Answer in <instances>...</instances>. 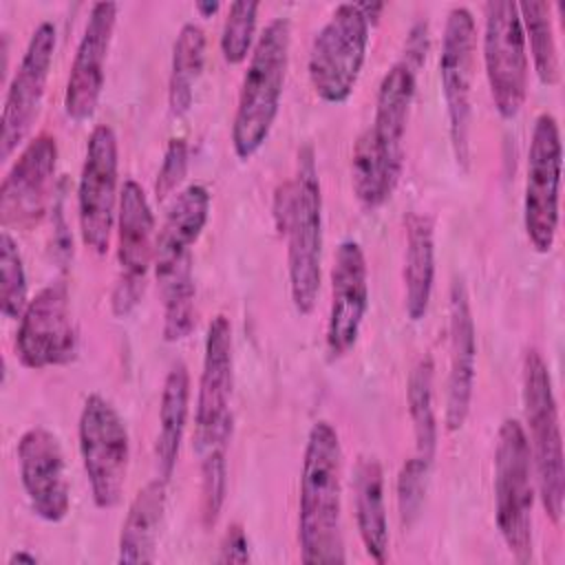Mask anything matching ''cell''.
<instances>
[{
    "label": "cell",
    "instance_id": "6da1fadb",
    "mask_svg": "<svg viewBox=\"0 0 565 565\" xmlns=\"http://www.w3.org/2000/svg\"><path fill=\"white\" fill-rule=\"evenodd\" d=\"M417 88V68L404 57L382 77L371 126L355 139L351 185L362 207H382L404 170V137Z\"/></svg>",
    "mask_w": 565,
    "mask_h": 565
},
{
    "label": "cell",
    "instance_id": "7a4b0ae2",
    "mask_svg": "<svg viewBox=\"0 0 565 565\" xmlns=\"http://www.w3.org/2000/svg\"><path fill=\"white\" fill-rule=\"evenodd\" d=\"M298 545L307 565L344 563L342 534V444L331 422L318 419L309 428L300 492Z\"/></svg>",
    "mask_w": 565,
    "mask_h": 565
},
{
    "label": "cell",
    "instance_id": "3957f363",
    "mask_svg": "<svg viewBox=\"0 0 565 565\" xmlns=\"http://www.w3.org/2000/svg\"><path fill=\"white\" fill-rule=\"evenodd\" d=\"M210 192L201 183L185 185L172 201L154 243V278L163 300V340H185L196 322L194 245L210 216Z\"/></svg>",
    "mask_w": 565,
    "mask_h": 565
},
{
    "label": "cell",
    "instance_id": "277c9868",
    "mask_svg": "<svg viewBox=\"0 0 565 565\" xmlns=\"http://www.w3.org/2000/svg\"><path fill=\"white\" fill-rule=\"evenodd\" d=\"M274 218L287 241V276L294 309L309 316L322 280V190L316 152L298 148L296 172L274 194Z\"/></svg>",
    "mask_w": 565,
    "mask_h": 565
},
{
    "label": "cell",
    "instance_id": "5b68a950",
    "mask_svg": "<svg viewBox=\"0 0 565 565\" xmlns=\"http://www.w3.org/2000/svg\"><path fill=\"white\" fill-rule=\"evenodd\" d=\"M289 18H274L256 38L232 119V148L241 161L252 159L263 148L276 124L289 66Z\"/></svg>",
    "mask_w": 565,
    "mask_h": 565
},
{
    "label": "cell",
    "instance_id": "8992f818",
    "mask_svg": "<svg viewBox=\"0 0 565 565\" xmlns=\"http://www.w3.org/2000/svg\"><path fill=\"white\" fill-rule=\"evenodd\" d=\"M521 393L527 424V446L539 497L547 519L561 525L565 499V463L558 404L554 397L552 375L539 349L530 347L521 364Z\"/></svg>",
    "mask_w": 565,
    "mask_h": 565
},
{
    "label": "cell",
    "instance_id": "52a82bcc",
    "mask_svg": "<svg viewBox=\"0 0 565 565\" xmlns=\"http://www.w3.org/2000/svg\"><path fill=\"white\" fill-rule=\"evenodd\" d=\"M532 457L519 419H503L494 446V521L519 563L532 561Z\"/></svg>",
    "mask_w": 565,
    "mask_h": 565
},
{
    "label": "cell",
    "instance_id": "ba28073f",
    "mask_svg": "<svg viewBox=\"0 0 565 565\" xmlns=\"http://www.w3.org/2000/svg\"><path fill=\"white\" fill-rule=\"evenodd\" d=\"M371 22L358 2H340L313 35L307 75L313 93L327 104H344L355 90L366 60Z\"/></svg>",
    "mask_w": 565,
    "mask_h": 565
},
{
    "label": "cell",
    "instance_id": "9c48e42d",
    "mask_svg": "<svg viewBox=\"0 0 565 565\" xmlns=\"http://www.w3.org/2000/svg\"><path fill=\"white\" fill-rule=\"evenodd\" d=\"M77 441L95 508L113 510L121 501L128 477L130 437L124 417L110 399L99 393H90L84 399Z\"/></svg>",
    "mask_w": 565,
    "mask_h": 565
},
{
    "label": "cell",
    "instance_id": "30bf717a",
    "mask_svg": "<svg viewBox=\"0 0 565 565\" xmlns=\"http://www.w3.org/2000/svg\"><path fill=\"white\" fill-rule=\"evenodd\" d=\"M481 53L490 97L503 119H514L527 99L530 55L519 7L512 0L483 4Z\"/></svg>",
    "mask_w": 565,
    "mask_h": 565
},
{
    "label": "cell",
    "instance_id": "8fae6325",
    "mask_svg": "<svg viewBox=\"0 0 565 565\" xmlns=\"http://www.w3.org/2000/svg\"><path fill=\"white\" fill-rule=\"evenodd\" d=\"M119 143L113 126L97 124L86 139V154L77 181V223L82 243L106 254L119 207Z\"/></svg>",
    "mask_w": 565,
    "mask_h": 565
},
{
    "label": "cell",
    "instance_id": "7c38bea8",
    "mask_svg": "<svg viewBox=\"0 0 565 565\" xmlns=\"http://www.w3.org/2000/svg\"><path fill=\"white\" fill-rule=\"evenodd\" d=\"M477 55V22L468 7L457 4L448 11L441 55L439 79L448 115V135L457 163L468 170L470 166V128H472V79Z\"/></svg>",
    "mask_w": 565,
    "mask_h": 565
},
{
    "label": "cell",
    "instance_id": "4fadbf2b",
    "mask_svg": "<svg viewBox=\"0 0 565 565\" xmlns=\"http://www.w3.org/2000/svg\"><path fill=\"white\" fill-rule=\"evenodd\" d=\"M561 168L563 146L558 121L552 113H541L534 119L530 137L523 192V225L530 245L539 254H547L556 241L561 212Z\"/></svg>",
    "mask_w": 565,
    "mask_h": 565
},
{
    "label": "cell",
    "instance_id": "5bb4252c",
    "mask_svg": "<svg viewBox=\"0 0 565 565\" xmlns=\"http://www.w3.org/2000/svg\"><path fill=\"white\" fill-rule=\"evenodd\" d=\"M117 278L110 309L117 318L130 316L146 291L148 271L154 265V214L143 188L128 179L117 207Z\"/></svg>",
    "mask_w": 565,
    "mask_h": 565
},
{
    "label": "cell",
    "instance_id": "9a60e30c",
    "mask_svg": "<svg viewBox=\"0 0 565 565\" xmlns=\"http://www.w3.org/2000/svg\"><path fill=\"white\" fill-rule=\"evenodd\" d=\"M234 353H232V324L218 313L212 318L205 331L203 364L199 377L196 408H194V448L203 452L207 448H230L234 415Z\"/></svg>",
    "mask_w": 565,
    "mask_h": 565
},
{
    "label": "cell",
    "instance_id": "2e32d148",
    "mask_svg": "<svg viewBox=\"0 0 565 565\" xmlns=\"http://www.w3.org/2000/svg\"><path fill=\"white\" fill-rule=\"evenodd\" d=\"M15 353L22 366L40 371L64 366L77 355V329L68 285L60 278L44 285L20 316Z\"/></svg>",
    "mask_w": 565,
    "mask_h": 565
},
{
    "label": "cell",
    "instance_id": "e0dca14e",
    "mask_svg": "<svg viewBox=\"0 0 565 565\" xmlns=\"http://www.w3.org/2000/svg\"><path fill=\"white\" fill-rule=\"evenodd\" d=\"M57 44V31L51 20H42L22 53V60L9 82L4 108H2V137H0V154L2 159H9L13 150L26 139L31 132L44 93L46 82L55 55Z\"/></svg>",
    "mask_w": 565,
    "mask_h": 565
},
{
    "label": "cell",
    "instance_id": "ac0fdd59",
    "mask_svg": "<svg viewBox=\"0 0 565 565\" xmlns=\"http://www.w3.org/2000/svg\"><path fill=\"white\" fill-rule=\"evenodd\" d=\"M57 170V141L35 135L18 154L0 185V221L7 227H31L44 212Z\"/></svg>",
    "mask_w": 565,
    "mask_h": 565
},
{
    "label": "cell",
    "instance_id": "d6986e66",
    "mask_svg": "<svg viewBox=\"0 0 565 565\" xmlns=\"http://www.w3.org/2000/svg\"><path fill=\"white\" fill-rule=\"evenodd\" d=\"M369 311V267L358 241L338 245L331 265V305L324 344L331 360L344 358L358 342Z\"/></svg>",
    "mask_w": 565,
    "mask_h": 565
},
{
    "label": "cell",
    "instance_id": "ffe728a7",
    "mask_svg": "<svg viewBox=\"0 0 565 565\" xmlns=\"http://www.w3.org/2000/svg\"><path fill=\"white\" fill-rule=\"evenodd\" d=\"M20 483L31 510L46 523H60L71 510V488L60 439L44 426H33L18 441Z\"/></svg>",
    "mask_w": 565,
    "mask_h": 565
},
{
    "label": "cell",
    "instance_id": "44dd1931",
    "mask_svg": "<svg viewBox=\"0 0 565 565\" xmlns=\"http://www.w3.org/2000/svg\"><path fill=\"white\" fill-rule=\"evenodd\" d=\"M117 2H95L90 7L64 88V113L73 121H86L97 110L106 79V60L117 24Z\"/></svg>",
    "mask_w": 565,
    "mask_h": 565
},
{
    "label": "cell",
    "instance_id": "7402d4cb",
    "mask_svg": "<svg viewBox=\"0 0 565 565\" xmlns=\"http://www.w3.org/2000/svg\"><path fill=\"white\" fill-rule=\"evenodd\" d=\"M448 380L444 422L450 433L459 430L472 404L477 375V329L470 307V294L461 276H455L448 291Z\"/></svg>",
    "mask_w": 565,
    "mask_h": 565
},
{
    "label": "cell",
    "instance_id": "603a6c76",
    "mask_svg": "<svg viewBox=\"0 0 565 565\" xmlns=\"http://www.w3.org/2000/svg\"><path fill=\"white\" fill-rule=\"evenodd\" d=\"M404 309L419 322L428 313L435 285V221L426 212H408L404 218Z\"/></svg>",
    "mask_w": 565,
    "mask_h": 565
},
{
    "label": "cell",
    "instance_id": "cb8c5ba5",
    "mask_svg": "<svg viewBox=\"0 0 565 565\" xmlns=\"http://www.w3.org/2000/svg\"><path fill=\"white\" fill-rule=\"evenodd\" d=\"M168 481L154 477L130 501L117 543V563H154L157 541L166 512Z\"/></svg>",
    "mask_w": 565,
    "mask_h": 565
},
{
    "label": "cell",
    "instance_id": "d4e9b609",
    "mask_svg": "<svg viewBox=\"0 0 565 565\" xmlns=\"http://www.w3.org/2000/svg\"><path fill=\"white\" fill-rule=\"evenodd\" d=\"M355 523L362 545L371 561L386 563L388 558V519L384 505V470L377 457L362 455L355 463L353 477Z\"/></svg>",
    "mask_w": 565,
    "mask_h": 565
},
{
    "label": "cell",
    "instance_id": "484cf974",
    "mask_svg": "<svg viewBox=\"0 0 565 565\" xmlns=\"http://www.w3.org/2000/svg\"><path fill=\"white\" fill-rule=\"evenodd\" d=\"M190 373L183 362H174L163 380L159 399V433L154 441L157 477L170 481L179 461V450L188 424Z\"/></svg>",
    "mask_w": 565,
    "mask_h": 565
},
{
    "label": "cell",
    "instance_id": "4316f807",
    "mask_svg": "<svg viewBox=\"0 0 565 565\" xmlns=\"http://www.w3.org/2000/svg\"><path fill=\"white\" fill-rule=\"evenodd\" d=\"M205 64V31L196 22H185L172 44L168 106L174 117H183L194 102L196 82Z\"/></svg>",
    "mask_w": 565,
    "mask_h": 565
},
{
    "label": "cell",
    "instance_id": "83f0119b",
    "mask_svg": "<svg viewBox=\"0 0 565 565\" xmlns=\"http://www.w3.org/2000/svg\"><path fill=\"white\" fill-rule=\"evenodd\" d=\"M433 380H435V364H433V358L424 353L408 373L406 406H408V417L415 435V455L426 459L428 463L435 461L437 441H439L437 415L433 406Z\"/></svg>",
    "mask_w": 565,
    "mask_h": 565
},
{
    "label": "cell",
    "instance_id": "f1b7e54d",
    "mask_svg": "<svg viewBox=\"0 0 565 565\" xmlns=\"http://www.w3.org/2000/svg\"><path fill=\"white\" fill-rule=\"evenodd\" d=\"M516 7L525 33V44L534 62V71L541 84L556 86L561 82V57L552 20V7L543 0H525Z\"/></svg>",
    "mask_w": 565,
    "mask_h": 565
},
{
    "label": "cell",
    "instance_id": "f546056e",
    "mask_svg": "<svg viewBox=\"0 0 565 565\" xmlns=\"http://www.w3.org/2000/svg\"><path fill=\"white\" fill-rule=\"evenodd\" d=\"M26 271L15 238L9 230L0 234V311L9 320H20L26 309Z\"/></svg>",
    "mask_w": 565,
    "mask_h": 565
},
{
    "label": "cell",
    "instance_id": "4dcf8cb0",
    "mask_svg": "<svg viewBox=\"0 0 565 565\" xmlns=\"http://www.w3.org/2000/svg\"><path fill=\"white\" fill-rule=\"evenodd\" d=\"M258 2L238 0L232 2L221 29V53L227 64H241L252 55L254 38H256V18H258Z\"/></svg>",
    "mask_w": 565,
    "mask_h": 565
},
{
    "label": "cell",
    "instance_id": "1f68e13d",
    "mask_svg": "<svg viewBox=\"0 0 565 565\" xmlns=\"http://www.w3.org/2000/svg\"><path fill=\"white\" fill-rule=\"evenodd\" d=\"M201 457V523L212 530L227 494V448H207Z\"/></svg>",
    "mask_w": 565,
    "mask_h": 565
},
{
    "label": "cell",
    "instance_id": "d6a6232c",
    "mask_svg": "<svg viewBox=\"0 0 565 565\" xmlns=\"http://www.w3.org/2000/svg\"><path fill=\"white\" fill-rule=\"evenodd\" d=\"M430 470L433 463H428L426 459L413 455L411 459H406L397 472V510H399V521L404 527H411L419 514H422V505L426 499V488H428V479H430Z\"/></svg>",
    "mask_w": 565,
    "mask_h": 565
},
{
    "label": "cell",
    "instance_id": "836d02e7",
    "mask_svg": "<svg viewBox=\"0 0 565 565\" xmlns=\"http://www.w3.org/2000/svg\"><path fill=\"white\" fill-rule=\"evenodd\" d=\"M188 172V141L183 137H172L166 146L157 179H154V194L159 201L170 196Z\"/></svg>",
    "mask_w": 565,
    "mask_h": 565
},
{
    "label": "cell",
    "instance_id": "e575fe53",
    "mask_svg": "<svg viewBox=\"0 0 565 565\" xmlns=\"http://www.w3.org/2000/svg\"><path fill=\"white\" fill-rule=\"evenodd\" d=\"M249 558H252L249 556V539L241 523H232L223 534L216 561L218 563H247Z\"/></svg>",
    "mask_w": 565,
    "mask_h": 565
},
{
    "label": "cell",
    "instance_id": "d590c367",
    "mask_svg": "<svg viewBox=\"0 0 565 565\" xmlns=\"http://www.w3.org/2000/svg\"><path fill=\"white\" fill-rule=\"evenodd\" d=\"M358 4H360L362 13L366 15V20H369L371 24H375L377 18H380V13L384 11V4H382V2H358Z\"/></svg>",
    "mask_w": 565,
    "mask_h": 565
},
{
    "label": "cell",
    "instance_id": "8d00e7d4",
    "mask_svg": "<svg viewBox=\"0 0 565 565\" xmlns=\"http://www.w3.org/2000/svg\"><path fill=\"white\" fill-rule=\"evenodd\" d=\"M194 9L199 11L201 18H212V15L221 9V4H218L216 0H199V2L194 4Z\"/></svg>",
    "mask_w": 565,
    "mask_h": 565
},
{
    "label": "cell",
    "instance_id": "74e56055",
    "mask_svg": "<svg viewBox=\"0 0 565 565\" xmlns=\"http://www.w3.org/2000/svg\"><path fill=\"white\" fill-rule=\"evenodd\" d=\"M9 565H13V563H38V558L33 556V554H26V552H15V554H11L9 556V561H7Z\"/></svg>",
    "mask_w": 565,
    "mask_h": 565
}]
</instances>
